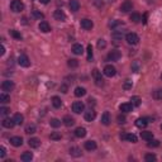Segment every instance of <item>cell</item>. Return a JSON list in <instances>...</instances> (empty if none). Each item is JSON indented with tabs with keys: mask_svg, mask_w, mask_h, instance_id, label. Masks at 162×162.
<instances>
[{
	"mask_svg": "<svg viewBox=\"0 0 162 162\" xmlns=\"http://www.w3.org/2000/svg\"><path fill=\"white\" fill-rule=\"evenodd\" d=\"M103 72L107 77H113V76H115V74H117V69L114 67L113 65H107L105 67H104Z\"/></svg>",
	"mask_w": 162,
	"mask_h": 162,
	"instance_id": "cell-5",
	"label": "cell"
},
{
	"mask_svg": "<svg viewBox=\"0 0 162 162\" xmlns=\"http://www.w3.org/2000/svg\"><path fill=\"white\" fill-rule=\"evenodd\" d=\"M60 90H61V93H63V94H66V93H67V90H69V86H67V85H61V86H60Z\"/></svg>",
	"mask_w": 162,
	"mask_h": 162,
	"instance_id": "cell-54",
	"label": "cell"
},
{
	"mask_svg": "<svg viewBox=\"0 0 162 162\" xmlns=\"http://www.w3.org/2000/svg\"><path fill=\"white\" fill-rule=\"evenodd\" d=\"M144 160H146L147 162H152V161H156L157 157H156V155H153V153H147V155L144 156Z\"/></svg>",
	"mask_w": 162,
	"mask_h": 162,
	"instance_id": "cell-43",
	"label": "cell"
},
{
	"mask_svg": "<svg viewBox=\"0 0 162 162\" xmlns=\"http://www.w3.org/2000/svg\"><path fill=\"white\" fill-rule=\"evenodd\" d=\"M53 18L56 19V20H58V22H65L66 20V14H65L63 10L57 9V10H55V13H53Z\"/></svg>",
	"mask_w": 162,
	"mask_h": 162,
	"instance_id": "cell-11",
	"label": "cell"
},
{
	"mask_svg": "<svg viewBox=\"0 0 162 162\" xmlns=\"http://www.w3.org/2000/svg\"><path fill=\"white\" fill-rule=\"evenodd\" d=\"M4 53H5V48H4V46H1V51H0V55H4Z\"/></svg>",
	"mask_w": 162,
	"mask_h": 162,
	"instance_id": "cell-58",
	"label": "cell"
},
{
	"mask_svg": "<svg viewBox=\"0 0 162 162\" xmlns=\"http://www.w3.org/2000/svg\"><path fill=\"white\" fill-rule=\"evenodd\" d=\"M147 146H148L150 148H156V147H158V146H160V141L153 139V138H152L151 141H148V143H147Z\"/></svg>",
	"mask_w": 162,
	"mask_h": 162,
	"instance_id": "cell-39",
	"label": "cell"
},
{
	"mask_svg": "<svg viewBox=\"0 0 162 162\" xmlns=\"http://www.w3.org/2000/svg\"><path fill=\"white\" fill-rule=\"evenodd\" d=\"M122 57V53L119 51H110L107 56V60L108 61H113V62H115V61H119Z\"/></svg>",
	"mask_w": 162,
	"mask_h": 162,
	"instance_id": "cell-6",
	"label": "cell"
},
{
	"mask_svg": "<svg viewBox=\"0 0 162 162\" xmlns=\"http://www.w3.org/2000/svg\"><path fill=\"white\" fill-rule=\"evenodd\" d=\"M96 142L95 141H86L85 142V150L86 151H94L96 150Z\"/></svg>",
	"mask_w": 162,
	"mask_h": 162,
	"instance_id": "cell-22",
	"label": "cell"
},
{
	"mask_svg": "<svg viewBox=\"0 0 162 162\" xmlns=\"http://www.w3.org/2000/svg\"><path fill=\"white\" fill-rule=\"evenodd\" d=\"M10 9L14 13H20L24 10V4H23L22 0H13L10 3Z\"/></svg>",
	"mask_w": 162,
	"mask_h": 162,
	"instance_id": "cell-1",
	"label": "cell"
},
{
	"mask_svg": "<svg viewBox=\"0 0 162 162\" xmlns=\"http://www.w3.org/2000/svg\"><path fill=\"white\" fill-rule=\"evenodd\" d=\"M62 123H63L66 127H72V126L75 124V119H74L72 117H70V115H66V117H63V119H62Z\"/></svg>",
	"mask_w": 162,
	"mask_h": 162,
	"instance_id": "cell-21",
	"label": "cell"
},
{
	"mask_svg": "<svg viewBox=\"0 0 162 162\" xmlns=\"http://www.w3.org/2000/svg\"><path fill=\"white\" fill-rule=\"evenodd\" d=\"M1 126H3L4 128H8V129H12V128H13L14 126H17V124H15V122H14V119L4 118L3 122H1Z\"/></svg>",
	"mask_w": 162,
	"mask_h": 162,
	"instance_id": "cell-12",
	"label": "cell"
},
{
	"mask_svg": "<svg viewBox=\"0 0 162 162\" xmlns=\"http://www.w3.org/2000/svg\"><path fill=\"white\" fill-rule=\"evenodd\" d=\"M120 139L127 141V133H122V134H120Z\"/></svg>",
	"mask_w": 162,
	"mask_h": 162,
	"instance_id": "cell-56",
	"label": "cell"
},
{
	"mask_svg": "<svg viewBox=\"0 0 162 162\" xmlns=\"http://www.w3.org/2000/svg\"><path fill=\"white\" fill-rule=\"evenodd\" d=\"M109 26L115 29L117 27H122V26H123V22H120V20H113V22L109 23Z\"/></svg>",
	"mask_w": 162,
	"mask_h": 162,
	"instance_id": "cell-45",
	"label": "cell"
},
{
	"mask_svg": "<svg viewBox=\"0 0 162 162\" xmlns=\"http://www.w3.org/2000/svg\"><path fill=\"white\" fill-rule=\"evenodd\" d=\"M51 1V0H39V3L41 4H48Z\"/></svg>",
	"mask_w": 162,
	"mask_h": 162,
	"instance_id": "cell-57",
	"label": "cell"
},
{
	"mask_svg": "<svg viewBox=\"0 0 162 162\" xmlns=\"http://www.w3.org/2000/svg\"><path fill=\"white\" fill-rule=\"evenodd\" d=\"M84 109H85V105L82 101H75L72 104V112L76 114H80L81 112H84Z\"/></svg>",
	"mask_w": 162,
	"mask_h": 162,
	"instance_id": "cell-10",
	"label": "cell"
},
{
	"mask_svg": "<svg viewBox=\"0 0 162 162\" xmlns=\"http://www.w3.org/2000/svg\"><path fill=\"white\" fill-rule=\"evenodd\" d=\"M85 94H86V90H85L84 88H81V86H77V88L75 89V96L80 98V96H84Z\"/></svg>",
	"mask_w": 162,
	"mask_h": 162,
	"instance_id": "cell-34",
	"label": "cell"
},
{
	"mask_svg": "<svg viewBox=\"0 0 162 162\" xmlns=\"http://www.w3.org/2000/svg\"><path fill=\"white\" fill-rule=\"evenodd\" d=\"M84 118H85V120H86V122H93L94 119L96 118V113H95L94 109H90V110L85 112Z\"/></svg>",
	"mask_w": 162,
	"mask_h": 162,
	"instance_id": "cell-14",
	"label": "cell"
},
{
	"mask_svg": "<svg viewBox=\"0 0 162 162\" xmlns=\"http://www.w3.org/2000/svg\"><path fill=\"white\" fill-rule=\"evenodd\" d=\"M13 89H14V82H13V81H10V80L3 81V84H1V90H3V91L9 93V91H12Z\"/></svg>",
	"mask_w": 162,
	"mask_h": 162,
	"instance_id": "cell-9",
	"label": "cell"
},
{
	"mask_svg": "<svg viewBox=\"0 0 162 162\" xmlns=\"http://www.w3.org/2000/svg\"><path fill=\"white\" fill-rule=\"evenodd\" d=\"M161 129H162V124H161Z\"/></svg>",
	"mask_w": 162,
	"mask_h": 162,
	"instance_id": "cell-59",
	"label": "cell"
},
{
	"mask_svg": "<svg viewBox=\"0 0 162 162\" xmlns=\"http://www.w3.org/2000/svg\"><path fill=\"white\" fill-rule=\"evenodd\" d=\"M51 101H52V105H53V108H56V109H58V108L62 107V100H61L58 96H53V98L51 99Z\"/></svg>",
	"mask_w": 162,
	"mask_h": 162,
	"instance_id": "cell-27",
	"label": "cell"
},
{
	"mask_svg": "<svg viewBox=\"0 0 162 162\" xmlns=\"http://www.w3.org/2000/svg\"><path fill=\"white\" fill-rule=\"evenodd\" d=\"M67 65H69V67H71V69H76L79 66V61L76 58H71V60H69Z\"/></svg>",
	"mask_w": 162,
	"mask_h": 162,
	"instance_id": "cell-41",
	"label": "cell"
},
{
	"mask_svg": "<svg viewBox=\"0 0 162 162\" xmlns=\"http://www.w3.org/2000/svg\"><path fill=\"white\" fill-rule=\"evenodd\" d=\"M132 86H133V82H132V80H129V79H127L124 81V84H123V89H124V90H131Z\"/></svg>",
	"mask_w": 162,
	"mask_h": 162,
	"instance_id": "cell-42",
	"label": "cell"
},
{
	"mask_svg": "<svg viewBox=\"0 0 162 162\" xmlns=\"http://www.w3.org/2000/svg\"><path fill=\"white\" fill-rule=\"evenodd\" d=\"M9 113H10V109H8V108H5V107H1V108H0V114H1V115H8Z\"/></svg>",
	"mask_w": 162,
	"mask_h": 162,
	"instance_id": "cell-51",
	"label": "cell"
},
{
	"mask_svg": "<svg viewBox=\"0 0 162 162\" xmlns=\"http://www.w3.org/2000/svg\"><path fill=\"white\" fill-rule=\"evenodd\" d=\"M126 41H127L128 45L136 46V45H138V42H139V37H138L136 33H127V34H126Z\"/></svg>",
	"mask_w": 162,
	"mask_h": 162,
	"instance_id": "cell-3",
	"label": "cell"
},
{
	"mask_svg": "<svg viewBox=\"0 0 162 162\" xmlns=\"http://www.w3.org/2000/svg\"><path fill=\"white\" fill-rule=\"evenodd\" d=\"M129 19H131L133 23H139V22L142 20L141 14H138V13H132L131 15H129Z\"/></svg>",
	"mask_w": 162,
	"mask_h": 162,
	"instance_id": "cell-32",
	"label": "cell"
},
{
	"mask_svg": "<svg viewBox=\"0 0 162 162\" xmlns=\"http://www.w3.org/2000/svg\"><path fill=\"white\" fill-rule=\"evenodd\" d=\"M127 141L132 142V143H136V142H137V136L133 134V133H129V134H127Z\"/></svg>",
	"mask_w": 162,
	"mask_h": 162,
	"instance_id": "cell-44",
	"label": "cell"
},
{
	"mask_svg": "<svg viewBox=\"0 0 162 162\" xmlns=\"http://www.w3.org/2000/svg\"><path fill=\"white\" fill-rule=\"evenodd\" d=\"M9 33H10V36L14 38V39H17V41H22V39H23L22 34H20V33H19L18 31H15V29H12V31H9Z\"/></svg>",
	"mask_w": 162,
	"mask_h": 162,
	"instance_id": "cell-33",
	"label": "cell"
},
{
	"mask_svg": "<svg viewBox=\"0 0 162 162\" xmlns=\"http://www.w3.org/2000/svg\"><path fill=\"white\" fill-rule=\"evenodd\" d=\"M153 98L157 99V100H162V89L156 90V91L153 93Z\"/></svg>",
	"mask_w": 162,
	"mask_h": 162,
	"instance_id": "cell-47",
	"label": "cell"
},
{
	"mask_svg": "<svg viewBox=\"0 0 162 162\" xmlns=\"http://www.w3.org/2000/svg\"><path fill=\"white\" fill-rule=\"evenodd\" d=\"M75 136L77 138H84L85 136H86V129H85L84 127H79L75 129Z\"/></svg>",
	"mask_w": 162,
	"mask_h": 162,
	"instance_id": "cell-24",
	"label": "cell"
},
{
	"mask_svg": "<svg viewBox=\"0 0 162 162\" xmlns=\"http://www.w3.org/2000/svg\"><path fill=\"white\" fill-rule=\"evenodd\" d=\"M0 103H3V104H7V103H10V96L4 91L0 94Z\"/></svg>",
	"mask_w": 162,
	"mask_h": 162,
	"instance_id": "cell-31",
	"label": "cell"
},
{
	"mask_svg": "<svg viewBox=\"0 0 162 162\" xmlns=\"http://www.w3.org/2000/svg\"><path fill=\"white\" fill-rule=\"evenodd\" d=\"M141 138L144 141H151L153 138V133L150 132V131H144V132H141Z\"/></svg>",
	"mask_w": 162,
	"mask_h": 162,
	"instance_id": "cell-28",
	"label": "cell"
},
{
	"mask_svg": "<svg viewBox=\"0 0 162 162\" xmlns=\"http://www.w3.org/2000/svg\"><path fill=\"white\" fill-rule=\"evenodd\" d=\"M117 120H118L119 124H124L126 120H127V118H126L124 114H119V115L117 117Z\"/></svg>",
	"mask_w": 162,
	"mask_h": 162,
	"instance_id": "cell-46",
	"label": "cell"
},
{
	"mask_svg": "<svg viewBox=\"0 0 162 162\" xmlns=\"http://www.w3.org/2000/svg\"><path fill=\"white\" fill-rule=\"evenodd\" d=\"M132 9H133V3H132V0H126V1L122 3V5H120V12H123V13H128V12H131Z\"/></svg>",
	"mask_w": 162,
	"mask_h": 162,
	"instance_id": "cell-8",
	"label": "cell"
},
{
	"mask_svg": "<svg viewBox=\"0 0 162 162\" xmlns=\"http://www.w3.org/2000/svg\"><path fill=\"white\" fill-rule=\"evenodd\" d=\"M7 155V150H5V147H0V158H4Z\"/></svg>",
	"mask_w": 162,
	"mask_h": 162,
	"instance_id": "cell-53",
	"label": "cell"
},
{
	"mask_svg": "<svg viewBox=\"0 0 162 162\" xmlns=\"http://www.w3.org/2000/svg\"><path fill=\"white\" fill-rule=\"evenodd\" d=\"M50 138L51 139H53V141H58V139H61V134L58 132H53V133H51Z\"/></svg>",
	"mask_w": 162,
	"mask_h": 162,
	"instance_id": "cell-50",
	"label": "cell"
},
{
	"mask_svg": "<svg viewBox=\"0 0 162 162\" xmlns=\"http://www.w3.org/2000/svg\"><path fill=\"white\" fill-rule=\"evenodd\" d=\"M32 17L36 18V19H43L45 18L43 13H41L39 10H37V9H33V10H32Z\"/></svg>",
	"mask_w": 162,
	"mask_h": 162,
	"instance_id": "cell-36",
	"label": "cell"
},
{
	"mask_svg": "<svg viewBox=\"0 0 162 162\" xmlns=\"http://www.w3.org/2000/svg\"><path fill=\"white\" fill-rule=\"evenodd\" d=\"M93 4L96 8H103L104 5V3H103V0H93Z\"/></svg>",
	"mask_w": 162,
	"mask_h": 162,
	"instance_id": "cell-52",
	"label": "cell"
},
{
	"mask_svg": "<svg viewBox=\"0 0 162 162\" xmlns=\"http://www.w3.org/2000/svg\"><path fill=\"white\" fill-rule=\"evenodd\" d=\"M13 119H14V122H15L17 126H20V124H23V122H24V117H23L20 113H17L13 117Z\"/></svg>",
	"mask_w": 162,
	"mask_h": 162,
	"instance_id": "cell-30",
	"label": "cell"
},
{
	"mask_svg": "<svg viewBox=\"0 0 162 162\" xmlns=\"http://www.w3.org/2000/svg\"><path fill=\"white\" fill-rule=\"evenodd\" d=\"M32 158H33V153L32 152H28V151L24 152V153H22V156H20V160L23 162H31Z\"/></svg>",
	"mask_w": 162,
	"mask_h": 162,
	"instance_id": "cell-26",
	"label": "cell"
},
{
	"mask_svg": "<svg viewBox=\"0 0 162 162\" xmlns=\"http://www.w3.org/2000/svg\"><path fill=\"white\" fill-rule=\"evenodd\" d=\"M141 67H142V65H141V62L138 60H136V61H133V62H132V70L134 71V72H139Z\"/></svg>",
	"mask_w": 162,
	"mask_h": 162,
	"instance_id": "cell-35",
	"label": "cell"
},
{
	"mask_svg": "<svg viewBox=\"0 0 162 162\" xmlns=\"http://www.w3.org/2000/svg\"><path fill=\"white\" fill-rule=\"evenodd\" d=\"M93 60V46L88 45V61Z\"/></svg>",
	"mask_w": 162,
	"mask_h": 162,
	"instance_id": "cell-48",
	"label": "cell"
},
{
	"mask_svg": "<svg viewBox=\"0 0 162 162\" xmlns=\"http://www.w3.org/2000/svg\"><path fill=\"white\" fill-rule=\"evenodd\" d=\"M93 77H94V81H95V84H96V86H103L104 85V79L101 76V72H100L98 69L93 70Z\"/></svg>",
	"mask_w": 162,
	"mask_h": 162,
	"instance_id": "cell-2",
	"label": "cell"
},
{
	"mask_svg": "<svg viewBox=\"0 0 162 162\" xmlns=\"http://www.w3.org/2000/svg\"><path fill=\"white\" fill-rule=\"evenodd\" d=\"M61 122L60 119H57V118H53V119H51V122H50V124H51V127H53V128H58L60 126H61Z\"/></svg>",
	"mask_w": 162,
	"mask_h": 162,
	"instance_id": "cell-40",
	"label": "cell"
},
{
	"mask_svg": "<svg viewBox=\"0 0 162 162\" xmlns=\"http://www.w3.org/2000/svg\"><path fill=\"white\" fill-rule=\"evenodd\" d=\"M36 131H37V128H36L34 124H28L26 127V133H27V134H33V133H36Z\"/></svg>",
	"mask_w": 162,
	"mask_h": 162,
	"instance_id": "cell-37",
	"label": "cell"
},
{
	"mask_svg": "<svg viewBox=\"0 0 162 162\" xmlns=\"http://www.w3.org/2000/svg\"><path fill=\"white\" fill-rule=\"evenodd\" d=\"M147 124H148V119H147V118H138L136 120V127L141 128V129H142V128H146Z\"/></svg>",
	"mask_w": 162,
	"mask_h": 162,
	"instance_id": "cell-17",
	"label": "cell"
},
{
	"mask_svg": "<svg viewBox=\"0 0 162 162\" xmlns=\"http://www.w3.org/2000/svg\"><path fill=\"white\" fill-rule=\"evenodd\" d=\"M69 7H70V9H71V12H77L79 9H80V3H79V0H70Z\"/></svg>",
	"mask_w": 162,
	"mask_h": 162,
	"instance_id": "cell-25",
	"label": "cell"
},
{
	"mask_svg": "<svg viewBox=\"0 0 162 162\" xmlns=\"http://www.w3.org/2000/svg\"><path fill=\"white\" fill-rule=\"evenodd\" d=\"M161 79H162V74H161Z\"/></svg>",
	"mask_w": 162,
	"mask_h": 162,
	"instance_id": "cell-60",
	"label": "cell"
},
{
	"mask_svg": "<svg viewBox=\"0 0 162 162\" xmlns=\"http://www.w3.org/2000/svg\"><path fill=\"white\" fill-rule=\"evenodd\" d=\"M72 52L75 55H82L84 53V47L82 45H80V43H75L72 46Z\"/></svg>",
	"mask_w": 162,
	"mask_h": 162,
	"instance_id": "cell-23",
	"label": "cell"
},
{
	"mask_svg": "<svg viewBox=\"0 0 162 162\" xmlns=\"http://www.w3.org/2000/svg\"><path fill=\"white\" fill-rule=\"evenodd\" d=\"M38 28H39V31L43 32V33H48V32H51V27H50V24H48V22H46V20L41 22L39 26H38Z\"/></svg>",
	"mask_w": 162,
	"mask_h": 162,
	"instance_id": "cell-18",
	"label": "cell"
},
{
	"mask_svg": "<svg viewBox=\"0 0 162 162\" xmlns=\"http://www.w3.org/2000/svg\"><path fill=\"white\" fill-rule=\"evenodd\" d=\"M88 103H89V105H95V99H93V98H89Z\"/></svg>",
	"mask_w": 162,
	"mask_h": 162,
	"instance_id": "cell-55",
	"label": "cell"
},
{
	"mask_svg": "<svg viewBox=\"0 0 162 162\" xmlns=\"http://www.w3.org/2000/svg\"><path fill=\"white\" fill-rule=\"evenodd\" d=\"M110 122H112V119H110V114H109V112H104L103 115H101V123L104 126H109Z\"/></svg>",
	"mask_w": 162,
	"mask_h": 162,
	"instance_id": "cell-19",
	"label": "cell"
},
{
	"mask_svg": "<svg viewBox=\"0 0 162 162\" xmlns=\"http://www.w3.org/2000/svg\"><path fill=\"white\" fill-rule=\"evenodd\" d=\"M10 144L14 146V147H20V146L23 144V138L19 137V136L12 137V138H10Z\"/></svg>",
	"mask_w": 162,
	"mask_h": 162,
	"instance_id": "cell-15",
	"label": "cell"
},
{
	"mask_svg": "<svg viewBox=\"0 0 162 162\" xmlns=\"http://www.w3.org/2000/svg\"><path fill=\"white\" fill-rule=\"evenodd\" d=\"M80 24H81V28H84L85 31H90L94 27V23H93V20H90V19H82Z\"/></svg>",
	"mask_w": 162,
	"mask_h": 162,
	"instance_id": "cell-13",
	"label": "cell"
},
{
	"mask_svg": "<svg viewBox=\"0 0 162 162\" xmlns=\"http://www.w3.org/2000/svg\"><path fill=\"white\" fill-rule=\"evenodd\" d=\"M123 37H124V31H119V29H114L113 33H112V38L114 41V43L118 45L119 42L123 39Z\"/></svg>",
	"mask_w": 162,
	"mask_h": 162,
	"instance_id": "cell-4",
	"label": "cell"
},
{
	"mask_svg": "<svg viewBox=\"0 0 162 162\" xmlns=\"http://www.w3.org/2000/svg\"><path fill=\"white\" fill-rule=\"evenodd\" d=\"M131 101H132V104H133V107H139L141 105V103H142V100H141V98L139 96H132L131 98Z\"/></svg>",
	"mask_w": 162,
	"mask_h": 162,
	"instance_id": "cell-38",
	"label": "cell"
},
{
	"mask_svg": "<svg viewBox=\"0 0 162 162\" xmlns=\"http://www.w3.org/2000/svg\"><path fill=\"white\" fill-rule=\"evenodd\" d=\"M119 109H120V112H123V113H129L133 110V104L132 103H123V104H120Z\"/></svg>",
	"mask_w": 162,
	"mask_h": 162,
	"instance_id": "cell-16",
	"label": "cell"
},
{
	"mask_svg": "<svg viewBox=\"0 0 162 162\" xmlns=\"http://www.w3.org/2000/svg\"><path fill=\"white\" fill-rule=\"evenodd\" d=\"M28 144H29L31 148H38V147L41 146V141L38 139V138H29Z\"/></svg>",
	"mask_w": 162,
	"mask_h": 162,
	"instance_id": "cell-20",
	"label": "cell"
},
{
	"mask_svg": "<svg viewBox=\"0 0 162 162\" xmlns=\"http://www.w3.org/2000/svg\"><path fill=\"white\" fill-rule=\"evenodd\" d=\"M107 47V42H105V39H103V38H100V39L98 41V48H105Z\"/></svg>",
	"mask_w": 162,
	"mask_h": 162,
	"instance_id": "cell-49",
	"label": "cell"
},
{
	"mask_svg": "<svg viewBox=\"0 0 162 162\" xmlns=\"http://www.w3.org/2000/svg\"><path fill=\"white\" fill-rule=\"evenodd\" d=\"M70 155L72 157H80L81 155H82V152H81V150L79 148V147H71V148H70Z\"/></svg>",
	"mask_w": 162,
	"mask_h": 162,
	"instance_id": "cell-29",
	"label": "cell"
},
{
	"mask_svg": "<svg viewBox=\"0 0 162 162\" xmlns=\"http://www.w3.org/2000/svg\"><path fill=\"white\" fill-rule=\"evenodd\" d=\"M18 63L22 66V67H29L31 66V61L28 58L27 55H20L18 57Z\"/></svg>",
	"mask_w": 162,
	"mask_h": 162,
	"instance_id": "cell-7",
	"label": "cell"
}]
</instances>
